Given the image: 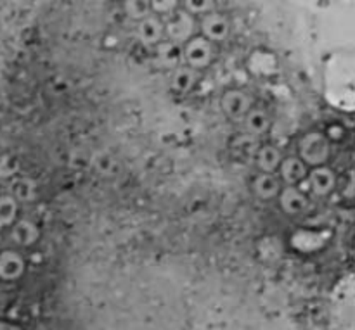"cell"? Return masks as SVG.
<instances>
[{"label":"cell","mask_w":355,"mask_h":330,"mask_svg":"<svg viewBox=\"0 0 355 330\" xmlns=\"http://www.w3.org/2000/svg\"><path fill=\"white\" fill-rule=\"evenodd\" d=\"M298 158L312 168L326 166L331 158V142L321 131H309L298 142Z\"/></svg>","instance_id":"cell-1"},{"label":"cell","mask_w":355,"mask_h":330,"mask_svg":"<svg viewBox=\"0 0 355 330\" xmlns=\"http://www.w3.org/2000/svg\"><path fill=\"white\" fill-rule=\"evenodd\" d=\"M215 57V47L211 42L201 35H194L193 38L180 45V61L184 66L194 69V71H201L207 69L211 64Z\"/></svg>","instance_id":"cell-2"},{"label":"cell","mask_w":355,"mask_h":330,"mask_svg":"<svg viewBox=\"0 0 355 330\" xmlns=\"http://www.w3.org/2000/svg\"><path fill=\"white\" fill-rule=\"evenodd\" d=\"M163 26H165V40L182 45L196 35L198 19L191 16L189 12H186L182 7H179L175 12L163 19Z\"/></svg>","instance_id":"cell-3"},{"label":"cell","mask_w":355,"mask_h":330,"mask_svg":"<svg viewBox=\"0 0 355 330\" xmlns=\"http://www.w3.org/2000/svg\"><path fill=\"white\" fill-rule=\"evenodd\" d=\"M220 107L229 120L243 121L253 107V97L243 89H227L220 97Z\"/></svg>","instance_id":"cell-4"},{"label":"cell","mask_w":355,"mask_h":330,"mask_svg":"<svg viewBox=\"0 0 355 330\" xmlns=\"http://www.w3.org/2000/svg\"><path fill=\"white\" fill-rule=\"evenodd\" d=\"M198 26L201 30V37H205L211 44H215V42H224L229 37V33H231V23H229V19L224 14L217 12V10L200 17L198 19Z\"/></svg>","instance_id":"cell-5"},{"label":"cell","mask_w":355,"mask_h":330,"mask_svg":"<svg viewBox=\"0 0 355 330\" xmlns=\"http://www.w3.org/2000/svg\"><path fill=\"white\" fill-rule=\"evenodd\" d=\"M305 180L309 182L312 194L318 197H328L338 183V176L329 166H318V168L309 169V175Z\"/></svg>","instance_id":"cell-6"},{"label":"cell","mask_w":355,"mask_h":330,"mask_svg":"<svg viewBox=\"0 0 355 330\" xmlns=\"http://www.w3.org/2000/svg\"><path fill=\"white\" fill-rule=\"evenodd\" d=\"M309 175V168L298 156H288L281 161L277 176H279L283 187H297L304 182Z\"/></svg>","instance_id":"cell-7"},{"label":"cell","mask_w":355,"mask_h":330,"mask_svg":"<svg viewBox=\"0 0 355 330\" xmlns=\"http://www.w3.org/2000/svg\"><path fill=\"white\" fill-rule=\"evenodd\" d=\"M24 272H26V262L19 253L12 249L0 251V280L14 282V280H19Z\"/></svg>","instance_id":"cell-8"},{"label":"cell","mask_w":355,"mask_h":330,"mask_svg":"<svg viewBox=\"0 0 355 330\" xmlns=\"http://www.w3.org/2000/svg\"><path fill=\"white\" fill-rule=\"evenodd\" d=\"M137 37L142 45L155 48L159 42L165 40V26H163L162 17L151 14V16H148L146 19L139 21Z\"/></svg>","instance_id":"cell-9"},{"label":"cell","mask_w":355,"mask_h":330,"mask_svg":"<svg viewBox=\"0 0 355 330\" xmlns=\"http://www.w3.org/2000/svg\"><path fill=\"white\" fill-rule=\"evenodd\" d=\"M277 199H279V208L283 210V213L290 214V217L305 213V210L309 208V197L298 187H283Z\"/></svg>","instance_id":"cell-10"},{"label":"cell","mask_w":355,"mask_h":330,"mask_svg":"<svg viewBox=\"0 0 355 330\" xmlns=\"http://www.w3.org/2000/svg\"><path fill=\"white\" fill-rule=\"evenodd\" d=\"M40 239V228L28 218H17L10 227V241L21 248H30Z\"/></svg>","instance_id":"cell-11"},{"label":"cell","mask_w":355,"mask_h":330,"mask_svg":"<svg viewBox=\"0 0 355 330\" xmlns=\"http://www.w3.org/2000/svg\"><path fill=\"white\" fill-rule=\"evenodd\" d=\"M283 183L277 173H259L252 182V190L259 199L272 201L279 196Z\"/></svg>","instance_id":"cell-12"},{"label":"cell","mask_w":355,"mask_h":330,"mask_svg":"<svg viewBox=\"0 0 355 330\" xmlns=\"http://www.w3.org/2000/svg\"><path fill=\"white\" fill-rule=\"evenodd\" d=\"M200 71L187 68V66L180 64L175 69H172L170 75V86L173 92L177 93H189L196 89L198 82H200Z\"/></svg>","instance_id":"cell-13"},{"label":"cell","mask_w":355,"mask_h":330,"mask_svg":"<svg viewBox=\"0 0 355 330\" xmlns=\"http://www.w3.org/2000/svg\"><path fill=\"white\" fill-rule=\"evenodd\" d=\"M253 161H255L260 173H277L281 161H283V152L276 145L263 144L259 147Z\"/></svg>","instance_id":"cell-14"},{"label":"cell","mask_w":355,"mask_h":330,"mask_svg":"<svg viewBox=\"0 0 355 330\" xmlns=\"http://www.w3.org/2000/svg\"><path fill=\"white\" fill-rule=\"evenodd\" d=\"M243 123H245L246 134L252 135V137L260 138L262 135H266L270 130V120L269 113L266 109H260V107H252L250 113L243 118Z\"/></svg>","instance_id":"cell-15"},{"label":"cell","mask_w":355,"mask_h":330,"mask_svg":"<svg viewBox=\"0 0 355 330\" xmlns=\"http://www.w3.org/2000/svg\"><path fill=\"white\" fill-rule=\"evenodd\" d=\"M155 64L163 69H175L182 64L180 61V45L170 40L159 42L155 47Z\"/></svg>","instance_id":"cell-16"},{"label":"cell","mask_w":355,"mask_h":330,"mask_svg":"<svg viewBox=\"0 0 355 330\" xmlns=\"http://www.w3.org/2000/svg\"><path fill=\"white\" fill-rule=\"evenodd\" d=\"M38 187L35 183V180L28 178V176H14L10 180L9 185V196L16 201L17 204H26L33 203L37 199Z\"/></svg>","instance_id":"cell-17"},{"label":"cell","mask_w":355,"mask_h":330,"mask_svg":"<svg viewBox=\"0 0 355 330\" xmlns=\"http://www.w3.org/2000/svg\"><path fill=\"white\" fill-rule=\"evenodd\" d=\"M260 147L259 138L252 137L248 134H241L231 140V151L232 154L243 161H253L257 156V151Z\"/></svg>","instance_id":"cell-18"},{"label":"cell","mask_w":355,"mask_h":330,"mask_svg":"<svg viewBox=\"0 0 355 330\" xmlns=\"http://www.w3.org/2000/svg\"><path fill=\"white\" fill-rule=\"evenodd\" d=\"M19 214V204L9 196V194H0V228L12 227L14 221Z\"/></svg>","instance_id":"cell-19"},{"label":"cell","mask_w":355,"mask_h":330,"mask_svg":"<svg viewBox=\"0 0 355 330\" xmlns=\"http://www.w3.org/2000/svg\"><path fill=\"white\" fill-rule=\"evenodd\" d=\"M125 14L134 21H142L148 16H151V6L146 0H128L123 3Z\"/></svg>","instance_id":"cell-20"},{"label":"cell","mask_w":355,"mask_h":330,"mask_svg":"<svg viewBox=\"0 0 355 330\" xmlns=\"http://www.w3.org/2000/svg\"><path fill=\"white\" fill-rule=\"evenodd\" d=\"M215 7H217V3L211 2V0H186V2H182V9L196 19L214 12Z\"/></svg>","instance_id":"cell-21"},{"label":"cell","mask_w":355,"mask_h":330,"mask_svg":"<svg viewBox=\"0 0 355 330\" xmlns=\"http://www.w3.org/2000/svg\"><path fill=\"white\" fill-rule=\"evenodd\" d=\"M19 173V159L10 152L0 156V180H12Z\"/></svg>","instance_id":"cell-22"},{"label":"cell","mask_w":355,"mask_h":330,"mask_svg":"<svg viewBox=\"0 0 355 330\" xmlns=\"http://www.w3.org/2000/svg\"><path fill=\"white\" fill-rule=\"evenodd\" d=\"M94 166L97 168V172H101L103 175L106 176H113L118 173V161L113 158L111 154H107V152H99V154L96 156V159H94Z\"/></svg>","instance_id":"cell-23"},{"label":"cell","mask_w":355,"mask_h":330,"mask_svg":"<svg viewBox=\"0 0 355 330\" xmlns=\"http://www.w3.org/2000/svg\"><path fill=\"white\" fill-rule=\"evenodd\" d=\"M149 6H151V14L162 17V19L175 12L180 7L179 2H175V0H156V2H149Z\"/></svg>","instance_id":"cell-24"},{"label":"cell","mask_w":355,"mask_h":330,"mask_svg":"<svg viewBox=\"0 0 355 330\" xmlns=\"http://www.w3.org/2000/svg\"><path fill=\"white\" fill-rule=\"evenodd\" d=\"M343 134H345V130H343L342 127H329L324 135L328 137L329 142H333V140H340V138H343Z\"/></svg>","instance_id":"cell-25"}]
</instances>
